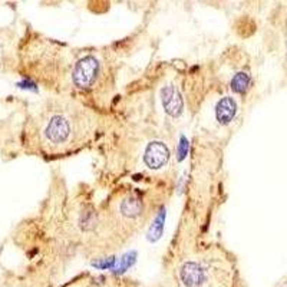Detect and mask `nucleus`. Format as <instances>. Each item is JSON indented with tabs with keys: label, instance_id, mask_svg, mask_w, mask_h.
Returning a JSON list of instances; mask_svg holds the SVG:
<instances>
[{
	"label": "nucleus",
	"instance_id": "obj_1",
	"mask_svg": "<svg viewBox=\"0 0 287 287\" xmlns=\"http://www.w3.org/2000/svg\"><path fill=\"white\" fill-rule=\"evenodd\" d=\"M79 112L69 111L66 112H56L51 115L43 127L42 135L45 144L54 147V148H72L75 145H79L82 142L81 132H84V119H81Z\"/></svg>",
	"mask_w": 287,
	"mask_h": 287
},
{
	"label": "nucleus",
	"instance_id": "obj_2",
	"mask_svg": "<svg viewBox=\"0 0 287 287\" xmlns=\"http://www.w3.org/2000/svg\"><path fill=\"white\" fill-rule=\"evenodd\" d=\"M102 78V64L95 55L88 54L76 59L72 66V85L81 91H89Z\"/></svg>",
	"mask_w": 287,
	"mask_h": 287
},
{
	"label": "nucleus",
	"instance_id": "obj_3",
	"mask_svg": "<svg viewBox=\"0 0 287 287\" xmlns=\"http://www.w3.org/2000/svg\"><path fill=\"white\" fill-rule=\"evenodd\" d=\"M171 158L170 148L161 141H152L144 151V164L149 170H161L168 165Z\"/></svg>",
	"mask_w": 287,
	"mask_h": 287
},
{
	"label": "nucleus",
	"instance_id": "obj_4",
	"mask_svg": "<svg viewBox=\"0 0 287 287\" xmlns=\"http://www.w3.org/2000/svg\"><path fill=\"white\" fill-rule=\"evenodd\" d=\"M161 101H162V107L167 115H170L171 118L180 117L182 108H184V102H182L178 88L172 82L167 84L161 89Z\"/></svg>",
	"mask_w": 287,
	"mask_h": 287
},
{
	"label": "nucleus",
	"instance_id": "obj_5",
	"mask_svg": "<svg viewBox=\"0 0 287 287\" xmlns=\"http://www.w3.org/2000/svg\"><path fill=\"white\" fill-rule=\"evenodd\" d=\"M180 278L185 287H198L205 280V270L195 261H187L181 267Z\"/></svg>",
	"mask_w": 287,
	"mask_h": 287
},
{
	"label": "nucleus",
	"instance_id": "obj_6",
	"mask_svg": "<svg viewBox=\"0 0 287 287\" xmlns=\"http://www.w3.org/2000/svg\"><path fill=\"white\" fill-rule=\"evenodd\" d=\"M235 114H237V104H235L234 98H231V96H225L217 104L215 117H217V121L221 125L230 124L235 117Z\"/></svg>",
	"mask_w": 287,
	"mask_h": 287
},
{
	"label": "nucleus",
	"instance_id": "obj_7",
	"mask_svg": "<svg viewBox=\"0 0 287 287\" xmlns=\"http://www.w3.org/2000/svg\"><path fill=\"white\" fill-rule=\"evenodd\" d=\"M250 84H251L250 75L245 74V72H238V74L234 75L233 81H231V89L237 94H243L244 91L248 89Z\"/></svg>",
	"mask_w": 287,
	"mask_h": 287
}]
</instances>
